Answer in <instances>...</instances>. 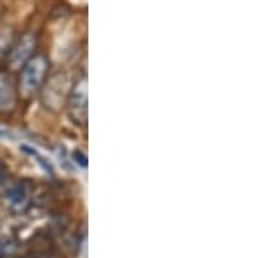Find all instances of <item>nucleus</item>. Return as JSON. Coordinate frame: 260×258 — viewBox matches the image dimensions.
Listing matches in <instances>:
<instances>
[{
  "mask_svg": "<svg viewBox=\"0 0 260 258\" xmlns=\"http://www.w3.org/2000/svg\"><path fill=\"white\" fill-rule=\"evenodd\" d=\"M16 104V85L9 73L0 71V111L12 109Z\"/></svg>",
  "mask_w": 260,
  "mask_h": 258,
  "instance_id": "423d86ee",
  "label": "nucleus"
},
{
  "mask_svg": "<svg viewBox=\"0 0 260 258\" xmlns=\"http://www.w3.org/2000/svg\"><path fill=\"white\" fill-rule=\"evenodd\" d=\"M4 177H6V175H4V170H2V168H0V184H2Z\"/></svg>",
  "mask_w": 260,
  "mask_h": 258,
  "instance_id": "9d476101",
  "label": "nucleus"
},
{
  "mask_svg": "<svg viewBox=\"0 0 260 258\" xmlns=\"http://www.w3.org/2000/svg\"><path fill=\"white\" fill-rule=\"evenodd\" d=\"M73 158H75V160H77V158H78V163H80L82 166H87V158L83 156L80 151H77V153H75Z\"/></svg>",
  "mask_w": 260,
  "mask_h": 258,
  "instance_id": "1a4fd4ad",
  "label": "nucleus"
},
{
  "mask_svg": "<svg viewBox=\"0 0 260 258\" xmlns=\"http://www.w3.org/2000/svg\"><path fill=\"white\" fill-rule=\"evenodd\" d=\"M18 251V244L14 241H0V258L12 256Z\"/></svg>",
  "mask_w": 260,
  "mask_h": 258,
  "instance_id": "6e6552de",
  "label": "nucleus"
},
{
  "mask_svg": "<svg viewBox=\"0 0 260 258\" xmlns=\"http://www.w3.org/2000/svg\"><path fill=\"white\" fill-rule=\"evenodd\" d=\"M6 203L14 213H24L30 208V191L24 184H12L6 191Z\"/></svg>",
  "mask_w": 260,
  "mask_h": 258,
  "instance_id": "39448f33",
  "label": "nucleus"
},
{
  "mask_svg": "<svg viewBox=\"0 0 260 258\" xmlns=\"http://www.w3.org/2000/svg\"><path fill=\"white\" fill-rule=\"evenodd\" d=\"M87 104H89V101H87V78L82 77L80 80L75 83V87L70 92L68 109L75 123L78 125L87 123V111H89L87 109Z\"/></svg>",
  "mask_w": 260,
  "mask_h": 258,
  "instance_id": "7ed1b4c3",
  "label": "nucleus"
},
{
  "mask_svg": "<svg viewBox=\"0 0 260 258\" xmlns=\"http://www.w3.org/2000/svg\"><path fill=\"white\" fill-rule=\"evenodd\" d=\"M39 44V36L35 31H26L21 39L11 47L7 54V62L11 69H21L28 61L35 56V49Z\"/></svg>",
  "mask_w": 260,
  "mask_h": 258,
  "instance_id": "f03ea898",
  "label": "nucleus"
},
{
  "mask_svg": "<svg viewBox=\"0 0 260 258\" xmlns=\"http://www.w3.org/2000/svg\"><path fill=\"white\" fill-rule=\"evenodd\" d=\"M68 80H66L64 73H57L56 77H52V80L49 82V85L44 90V102L47 107L52 109H59L64 102V97L68 95Z\"/></svg>",
  "mask_w": 260,
  "mask_h": 258,
  "instance_id": "20e7f679",
  "label": "nucleus"
},
{
  "mask_svg": "<svg viewBox=\"0 0 260 258\" xmlns=\"http://www.w3.org/2000/svg\"><path fill=\"white\" fill-rule=\"evenodd\" d=\"M19 71V94L23 97H31L44 85L49 73V57L44 54H35Z\"/></svg>",
  "mask_w": 260,
  "mask_h": 258,
  "instance_id": "f257e3e1",
  "label": "nucleus"
},
{
  "mask_svg": "<svg viewBox=\"0 0 260 258\" xmlns=\"http://www.w3.org/2000/svg\"><path fill=\"white\" fill-rule=\"evenodd\" d=\"M14 42V33L12 30H2L0 31V56H7Z\"/></svg>",
  "mask_w": 260,
  "mask_h": 258,
  "instance_id": "0eeeda50",
  "label": "nucleus"
}]
</instances>
